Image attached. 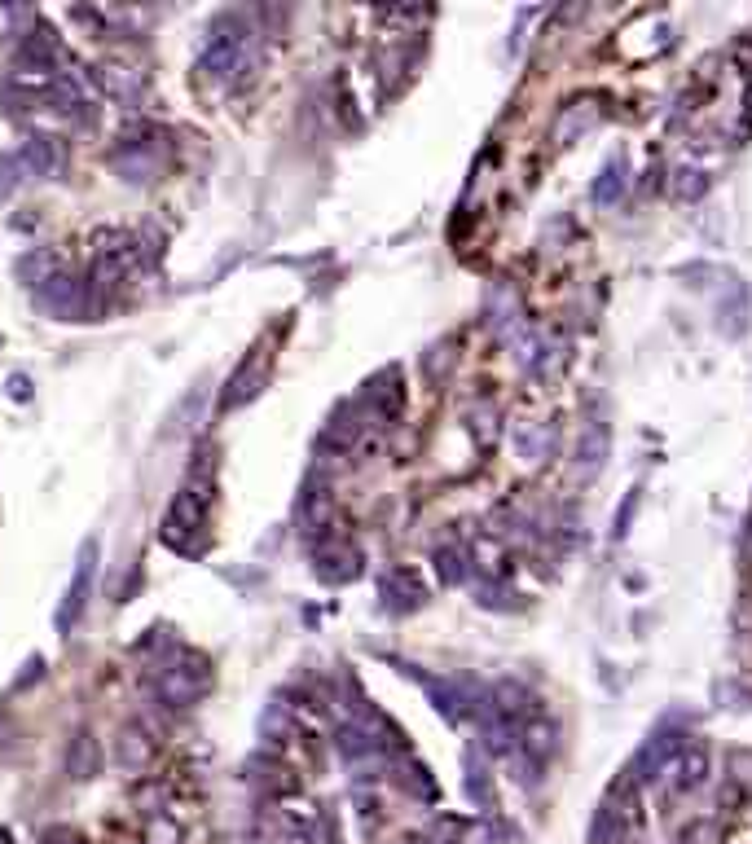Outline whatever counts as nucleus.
I'll use <instances>...</instances> for the list:
<instances>
[{"mask_svg":"<svg viewBox=\"0 0 752 844\" xmlns=\"http://www.w3.org/2000/svg\"><path fill=\"white\" fill-rule=\"evenodd\" d=\"M207 506H212V480H207V471L198 466L190 480H185L181 493H176L168 519H163V541L176 550H194L207 528Z\"/></svg>","mask_w":752,"mask_h":844,"instance_id":"1","label":"nucleus"},{"mask_svg":"<svg viewBox=\"0 0 752 844\" xmlns=\"http://www.w3.org/2000/svg\"><path fill=\"white\" fill-rule=\"evenodd\" d=\"M251 58V27L238 18H220L212 31H207L203 44V71L212 80H234V75L247 71Z\"/></svg>","mask_w":752,"mask_h":844,"instance_id":"2","label":"nucleus"},{"mask_svg":"<svg viewBox=\"0 0 752 844\" xmlns=\"http://www.w3.org/2000/svg\"><path fill=\"white\" fill-rule=\"evenodd\" d=\"M88 585H93V546H84V554H80V568H75V581H71V590H66V603L58 612V629H71L75 620H80L84 603H88Z\"/></svg>","mask_w":752,"mask_h":844,"instance_id":"3","label":"nucleus"},{"mask_svg":"<svg viewBox=\"0 0 752 844\" xmlns=\"http://www.w3.org/2000/svg\"><path fill=\"white\" fill-rule=\"evenodd\" d=\"M18 159L27 163V172H36V176H53V172H58V163H62V146H58L53 137H31L27 146H22Z\"/></svg>","mask_w":752,"mask_h":844,"instance_id":"4","label":"nucleus"},{"mask_svg":"<svg viewBox=\"0 0 752 844\" xmlns=\"http://www.w3.org/2000/svg\"><path fill=\"white\" fill-rule=\"evenodd\" d=\"M682 783H700L704 779V770H709V757L704 752H691V757H682Z\"/></svg>","mask_w":752,"mask_h":844,"instance_id":"5","label":"nucleus"}]
</instances>
